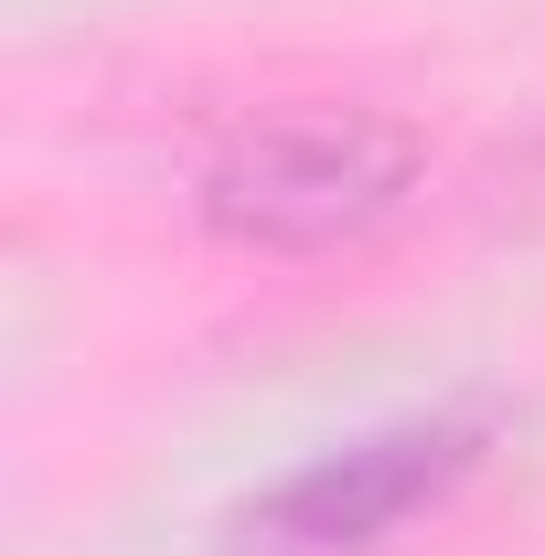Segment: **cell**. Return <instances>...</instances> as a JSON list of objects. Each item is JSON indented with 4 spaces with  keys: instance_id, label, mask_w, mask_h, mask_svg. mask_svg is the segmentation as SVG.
I'll return each instance as SVG.
<instances>
[{
    "instance_id": "cell-1",
    "label": "cell",
    "mask_w": 545,
    "mask_h": 556,
    "mask_svg": "<svg viewBox=\"0 0 545 556\" xmlns=\"http://www.w3.org/2000/svg\"><path fill=\"white\" fill-rule=\"evenodd\" d=\"M417 182V139L364 108H289L204 161V225L268 257H321L375 236Z\"/></svg>"
},
{
    "instance_id": "cell-2",
    "label": "cell",
    "mask_w": 545,
    "mask_h": 556,
    "mask_svg": "<svg viewBox=\"0 0 545 556\" xmlns=\"http://www.w3.org/2000/svg\"><path fill=\"white\" fill-rule=\"evenodd\" d=\"M481 460V428L471 417H396V428H364L321 450L310 471H289L278 492H257L236 514V546L246 556H364L385 546L407 514L449 503Z\"/></svg>"
}]
</instances>
